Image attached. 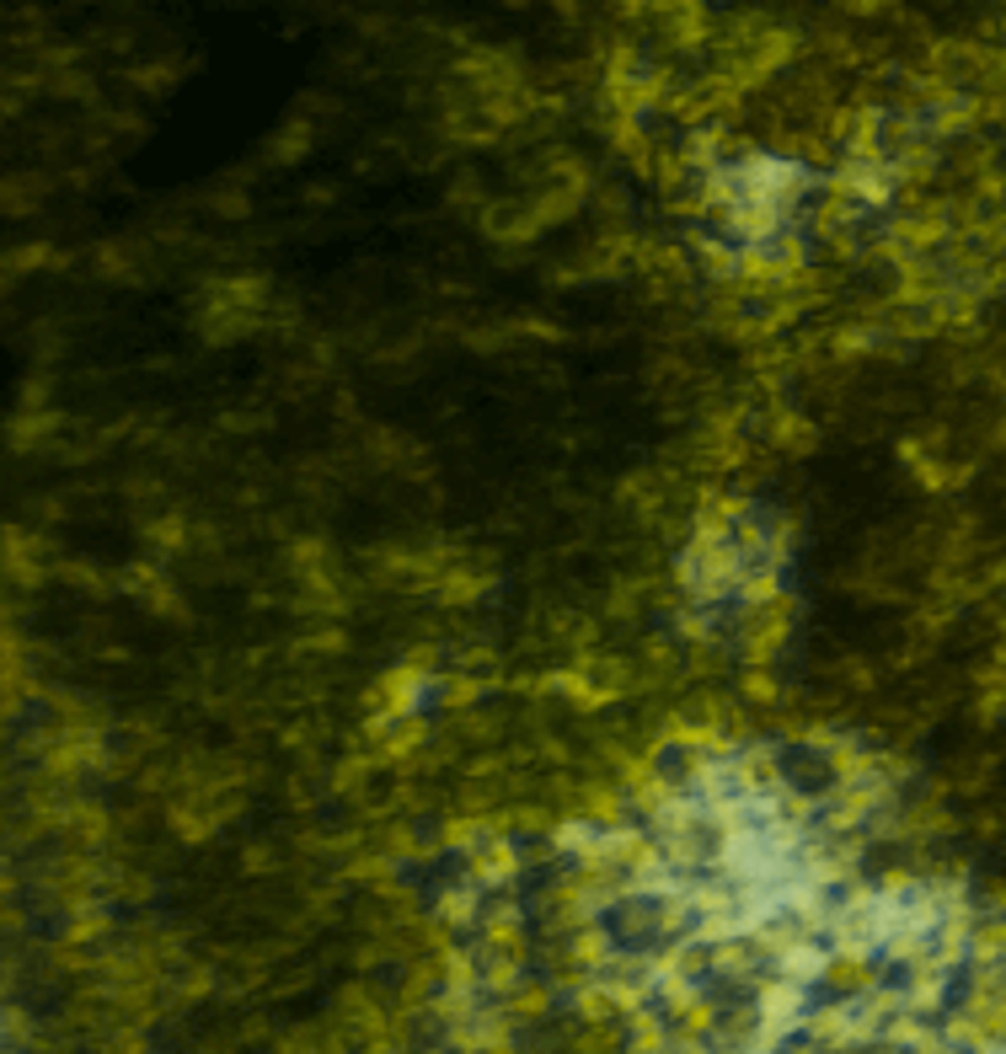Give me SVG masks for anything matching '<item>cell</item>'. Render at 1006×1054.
<instances>
[{"instance_id":"obj_1","label":"cell","mask_w":1006,"mask_h":1054,"mask_svg":"<svg viewBox=\"0 0 1006 1054\" xmlns=\"http://www.w3.org/2000/svg\"><path fill=\"white\" fill-rule=\"evenodd\" d=\"M262 306H268V295H262L257 279H220V284L204 290L193 321H198V332L209 343H236V338H247L252 327L262 321Z\"/></svg>"},{"instance_id":"obj_2","label":"cell","mask_w":1006,"mask_h":1054,"mask_svg":"<svg viewBox=\"0 0 1006 1054\" xmlns=\"http://www.w3.org/2000/svg\"><path fill=\"white\" fill-rule=\"evenodd\" d=\"M311 145V128H306V119H295V128L284 124L279 128V139H273V156H300Z\"/></svg>"}]
</instances>
